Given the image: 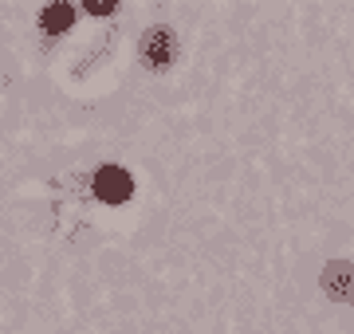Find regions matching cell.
Masks as SVG:
<instances>
[{"label":"cell","mask_w":354,"mask_h":334,"mask_svg":"<svg viewBox=\"0 0 354 334\" xmlns=\"http://www.w3.org/2000/svg\"><path fill=\"white\" fill-rule=\"evenodd\" d=\"M130 193H134V181H130L127 169L102 166L99 173H95V197H99V201H106V205H122V201H130Z\"/></svg>","instance_id":"cell-1"},{"label":"cell","mask_w":354,"mask_h":334,"mask_svg":"<svg viewBox=\"0 0 354 334\" xmlns=\"http://www.w3.org/2000/svg\"><path fill=\"white\" fill-rule=\"evenodd\" d=\"M67 24H71V8H67V4H51V8H44V16H39V28H44V32H64Z\"/></svg>","instance_id":"cell-2"},{"label":"cell","mask_w":354,"mask_h":334,"mask_svg":"<svg viewBox=\"0 0 354 334\" xmlns=\"http://www.w3.org/2000/svg\"><path fill=\"white\" fill-rule=\"evenodd\" d=\"M111 8H114L111 0H87V12H95V16H106Z\"/></svg>","instance_id":"cell-3"}]
</instances>
